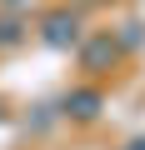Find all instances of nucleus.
<instances>
[{
	"mask_svg": "<svg viewBox=\"0 0 145 150\" xmlns=\"http://www.w3.org/2000/svg\"><path fill=\"white\" fill-rule=\"evenodd\" d=\"M45 40H50V45H75V40H80V25H75V15H65V10L45 15Z\"/></svg>",
	"mask_w": 145,
	"mask_h": 150,
	"instance_id": "obj_1",
	"label": "nucleus"
},
{
	"mask_svg": "<svg viewBox=\"0 0 145 150\" xmlns=\"http://www.w3.org/2000/svg\"><path fill=\"white\" fill-rule=\"evenodd\" d=\"M65 105H70V115H80V120H90V115L100 110V95H95V90H75V95H70Z\"/></svg>",
	"mask_w": 145,
	"mask_h": 150,
	"instance_id": "obj_2",
	"label": "nucleus"
},
{
	"mask_svg": "<svg viewBox=\"0 0 145 150\" xmlns=\"http://www.w3.org/2000/svg\"><path fill=\"white\" fill-rule=\"evenodd\" d=\"M110 60H115L110 35H105V40H95V45H85V70H100V65H110Z\"/></svg>",
	"mask_w": 145,
	"mask_h": 150,
	"instance_id": "obj_3",
	"label": "nucleus"
},
{
	"mask_svg": "<svg viewBox=\"0 0 145 150\" xmlns=\"http://www.w3.org/2000/svg\"><path fill=\"white\" fill-rule=\"evenodd\" d=\"M125 150H145V140H130V145H125Z\"/></svg>",
	"mask_w": 145,
	"mask_h": 150,
	"instance_id": "obj_4",
	"label": "nucleus"
}]
</instances>
